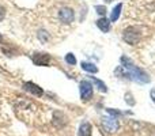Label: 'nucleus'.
<instances>
[{
    "label": "nucleus",
    "instance_id": "8",
    "mask_svg": "<svg viewBox=\"0 0 155 136\" xmlns=\"http://www.w3.org/2000/svg\"><path fill=\"white\" fill-rule=\"evenodd\" d=\"M97 26H98V29L101 30V32L107 33L110 30V22L104 16V18H99L98 21H97Z\"/></svg>",
    "mask_w": 155,
    "mask_h": 136
},
{
    "label": "nucleus",
    "instance_id": "9",
    "mask_svg": "<svg viewBox=\"0 0 155 136\" xmlns=\"http://www.w3.org/2000/svg\"><path fill=\"white\" fill-rule=\"evenodd\" d=\"M78 136H91V125L88 123H83L79 128Z\"/></svg>",
    "mask_w": 155,
    "mask_h": 136
},
{
    "label": "nucleus",
    "instance_id": "14",
    "mask_svg": "<svg viewBox=\"0 0 155 136\" xmlns=\"http://www.w3.org/2000/svg\"><path fill=\"white\" fill-rule=\"evenodd\" d=\"M95 10H97V12H98L99 15L105 16V14H106V8H105L104 5H95Z\"/></svg>",
    "mask_w": 155,
    "mask_h": 136
},
{
    "label": "nucleus",
    "instance_id": "17",
    "mask_svg": "<svg viewBox=\"0 0 155 136\" xmlns=\"http://www.w3.org/2000/svg\"><path fill=\"white\" fill-rule=\"evenodd\" d=\"M2 41H3V37H2V34H0V42H2Z\"/></svg>",
    "mask_w": 155,
    "mask_h": 136
},
{
    "label": "nucleus",
    "instance_id": "10",
    "mask_svg": "<svg viewBox=\"0 0 155 136\" xmlns=\"http://www.w3.org/2000/svg\"><path fill=\"white\" fill-rule=\"evenodd\" d=\"M121 8H123V4H121V3H118V4L116 5L114 8H113V11H112V15H110V22H116V21H117V19H118V16H120Z\"/></svg>",
    "mask_w": 155,
    "mask_h": 136
},
{
    "label": "nucleus",
    "instance_id": "13",
    "mask_svg": "<svg viewBox=\"0 0 155 136\" xmlns=\"http://www.w3.org/2000/svg\"><path fill=\"white\" fill-rule=\"evenodd\" d=\"M65 61H67L68 64H71V65L76 64V59H75V56H74L72 53H68L67 56H65Z\"/></svg>",
    "mask_w": 155,
    "mask_h": 136
},
{
    "label": "nucleus",
    "instance_id": "5",
    "mask_svg": "<svg viewBox=\"0 0 155 136\" xmlns=\"http://www.w3.org/2000/svg\"><path fill=\"white\" fill-rule=\"evenodd\" d=\"M33 61L37 65H48L51 63V56L45 53H35L33 56Z\"/></svg>",
    "mask_w": 155,
    "mask_h": 136
},
{
    "label": "nucleus",
    "instance_id": "6",
    "mask_svg": "<svg viewBox=\"0 0 155 136\" xmlns=\"http://www.w3.org/2000/svg\"><path fill=\"white\" fill-rule=\"evenodd\" d=\"M23 88H25L26 91H29V93H31V94H34V95H37V97H41V95L44 94L42 88H41L40 86L34 85L33 82H27V83H25V85H23Z\"/></svg>",
    "mask_w": 155,
    "mask_h": 136
},
{
    "label": "nucleus",
    "instance_id": "7",
    "mask_svg": "<svg viewBox=\"0 0 155 136\" xmlns=\"http://www.w3.org/2000/svg\"><path fill=\"white\" fill-rule=\"evenodd\" d=\"M59 16L63 22H65V23H71V22L74 21V11L71 10V8H63V10H60Z\"/></svg>",
    "mask_w": 155,
    "mask_h": 136
},
{
    "label": "nucleus",
    "instance_id": "3",
    "mask_svg": "<svg viewBox=\"0 0 155 136\" xmlns=\"http://www.w3.org/2000/svg\"><path fill=\"white\" fill-rule=\"evenodd\" d=\"M80 97L83 101H88L93 97V85L87 80H83L80 83Z\"/></svg>",
    "mask_w": 155,
    "mask_h": 136
},
{
    "label": "nucleus",
    "instance_id": "16",
    "mask_svg": "<svg viewBox=\"0 0 155 136\" xmlns=\"http://www.w3.org/2000/svg\"><path fill=\"white\" fill-rule=\"evenodd\" d=\"M150 95H151V98H153V101L155 102V90H151V94H150Z\"/></svg>",
    "mask_w": 155,
    "mask_h": 136
},
{
    "label": "nucleus",
    "instance_id": "2",
    "mask_svg": "<svg viewBox=\"0 0 155 136\" xmlns=\"http://www.w3.org/2000/svg\"><path fill=\"white\" fill-rule=\"evenodd\" d=\"M124 40L129 44V45H136L140 40V33L136 27L131 26V27H127L124 30Z\"/></svg>",
    "mask_w": 155,
    "mask_h": 136
},
{
    "label": "nucleus",
    "instance_id": "12",
    "mask_svg": "<svg viewBox=\"0 0 155 136\" xmlns=\"http://www.w3.org/2000/svg\"><path fill=\"white\" fill-rule=\"evenodd\" d=\"M91 79H93V82L95 83V85H97V87H98L99 90H101V91H104V93H106V90H107V88H106V86H105V83H104V82H101V80H99V79H97V78H93V76H91Z\"/></svg>",
    "mask_w": 155,
    "mask_h": 136
},
{
    "label": "nucleus",
    "instance_id": "11",
    "mask_svg": "<svg viewBox=\"0 0 155 136\" xmlns=\"http://www.w3.org/2000/svg\"><path fill=\"white\" fill-rule=\"evenodd\" d=\"M82 68L84 69V71H87V72H91V74L98 72V68H97L94 64H91V63H82Z\"/></svg>",
    "mask_w": 155,
    "mask_h": 136
},
{
    "label": "nucleus",
    "instance_id": "1",
    "mask_svg": "<svg viewBox=\"0 0 155 136\" xmlns=\"http://www.w3.org/2000/svg\"><path fill=\"white\" fill-rule=\"evenodd\" d=\"M121 63H123L124 68L128 69V75L129 76H132V79L137 80V82H142V83L150 82L148 75L146 74L144 71H142L140 68H137L136 65H134V63H132L129 59H127V57H121Z\"/></svg>",
    "mask_w": 155,
    "mask_h": 136
},
{
    "label": "nucleus",
    "instance_id": "4",
    "mask_svg": "<svg viewBox=\"0 0 155 136\" xmlns=\"http://www.w3.org/2000/svg\"><path fill=\"white\" fill-rule=\"evenodd\" d=\"M102 124H104L105 129H106L107 132H116L118 129V121L116 120L114 117H106L102 120Z\"/></svg>",
    "mask_w": 155,
    "mask_h": 136
},
{
    "label": "nucleus",
    "instance_id": "15",
    "mask_svg": "<svg viewBox=\"0 0 155 136\" xmlns=\"http://www.w3.org/2000/svg\"><path fill=\"white\" fill-rule=\"evenodd\" d=\"M4 16H5V11H4V8L0 5V22L4 19Z\"/></svg>",
    "mask_w": 155,
    "mask_h": 136
}]
</instances>
